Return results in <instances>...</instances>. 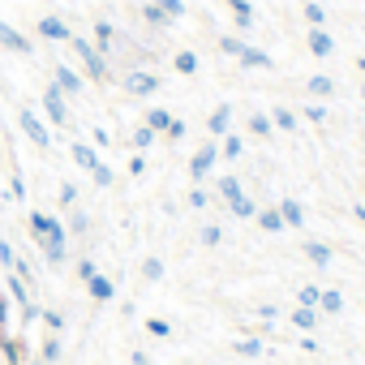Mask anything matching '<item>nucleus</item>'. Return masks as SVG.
<instances>
[{
  "label": "nucleus",
  "mask_w": 365,
  "mask_h": 365,
  "mask_svg": "<svg viewBox=\"0 0 365 365\" xmlns=\"http://www.w3.org/2000/svg\"><path fill=\"white\" fill-rule=\"evenodd\" d=\"M26 228H31L35 245L43 250V258H48L52 267H65V258H69V228H65L56 215H43V211H35V215L26 220Z\"/></svg>",
  "instance_id": "nucleus-1"
},
{
  "label": "nucleus",
  "mask_w": 365,
  "mask_h": 365,
  "mask_svg": "<svg viewBox=\"0 0 365 365\" xmlns=\"http://www.w3.org/2000/svg\"><path fill=\"white\" fill-rule=\"evenodd\" d=\"M73 43V56L82 61V69H86V78H95V82H108L112 78V69H108V56L91 43V39H82V35H73L69 39Z\"/></svg>",
  "instance_id": "nucleus-2"
},
{
  "label": "nucleus",
  "mask_w": 365,
  "mask_h": 365,
  "mask_svg": "<svg viewBox=\"0 0 365 365\" xmlns=\"http://www.w3.org/2000/svg\"><path fill=\"white\" fill-rule=\"evenodd\" d=\"M18 125H22V133H26V138H31L39 150H48V146H52V133H48V125H43V120H39L31 108H22V112H18Z\"/></svg>",
  "instance_id": "nucleus-3"
},
{
  "label": "nucleus",
  "mask_w": 365,
  "mask_h": 365,
  "mask_svg": "<svg viewBox=\"0 0 365 365\" xmlns=\"http://www.w3.org/2000/svg\"><path fill=\"white\" fill-rule=\"evenodd\" d=\"M52 86H56V91H61V95H65V99H69V95H73V99H78V95H82V86H86V82H82V73H78V69H73V65H56V69H52Z\"/></svg>",
  "instance_id": "nucleus-4"
},
{
  "label": "nucleus",
  "mask_w": 365,
  "mask_h": 365,
  "mask_svg": "<svg viewBox=\"0 0 365 365\" xmlns=\"http://www.w3.org/2000/svg\"><path fill=\"white\" fill-rule=\"evenodd\" d=\"M120 82H125V91H129V95H138V99H142V95H155V91H159V78H155L150 69H129V73H125Z\"/></svg>",
  "instance_id": "nucleus-5"
},
{
  "label": "nucleus",
  "mask_w": 365,
  "mask_h": 365,
  "mask_svg": "<svg viewBox=\"0 0 365 365\" xmlns=\"http://www.w3.org/2000/svg\"><path fill=\"white\" fill-rule=\"evenodd\" d=\"M215 159H220V146H215V138H211V142L198 146V155L190 159V176H194V180H207L211 168H215Z\"/></svg>",
  "instance_id": "nucleus-6"
},
{
  "label": "nucleus",
  "mask_w": 365,
  "mask_h": 365,
  "mask_svg": "<svg viewBox=\"0 0 365 365\" xmlns=\"http://www.w3.org/2000/svg\"><path fill=\"white\" fill-rule=\"evenodd\" d=\"M0 48L14 52V56H31V52H35V43H31L18 26H9V22H0Z\"/></svg>",
  "instance_id": "nucleus-7"
},
{
  "label": "nucleus",
  "mask_w": 365,
  "mask_h": 365,
  "mask_svg": "<svg viewBox=\"0 0 365 365\" xmlns=\"http://www.w3.org/2000/svg\"><path fill=\"white\" fill-rule=\"evenodd\" d=\"M43 112H48L52 125H69V103H65V95H61L56 86L43 91Z\"/></svg>",
  "instance_id": "nucleus-8"
},
{
  "label": "nucleus",
  "mask_w": 365,
  "mask_h": 365,
  "mask_svg": "<svg viewBox=\"0 0 365 365\" xmlns=\"http://www.w3.org/2000/svg\"><path fill=\"white\" fill-rule=\"evenodd\" d=\"M86 292H91V301H112L116 297V284H112V275H103V271H95L91 279H86Z\"/></svg>",
  "instance_id": "nucleus-9"
},
{
  "label": "nucleus",
  "mask_w": 365,
  "mask_h": 365,
  "mask_svg": "<svg viewBox=\"0 0 365 365\" xmlns=\"http://www.w3.org/2000/svg\"><path fill=\"white\" fill-rule=\"evenodd\" d=\"M39 35L52 39V43H69V39H73V31H69L61 18H39Z\"/></svg>",
  "instance_id": "nucleus-10"
},
{
  "label": "nucleus",
  "mask_w": 365,
  "mask_h": 365,
  "mask_svg": "<svg viewBox=\"0 0 365 365\" xmlns=\"http://www.w3.org/2000/svg\"><path fill=\"white\" fill-rule=\"evenodd\" d=\"M237 61H241V65H245V69H275V61H271V56H267V52H262V48H254V43H245V48H241V56H237Z\"/></svg>",
  "instance_id": "nucleus-11"
},
{
  "label": "nucleus",
  "mask_w": 365,
  "mask_h": 365,
  "mask_svg": "<svg viewBox=\"0 0 365 365\" xmlns=\"http://www.w3.org/2000/svg\"><path fill=\"white\" fill-rule=\"evenodd\" d=\"M228 129H232V108H228V103H220V108L211 112V120H207V133H211V138H224Z\"/></svg>",
  "instance_id": "nucleus-12"
},
{
  "label": "nucleus",
  "mask_w": 365,
  "mask_h": 365,
  "mask_svg": "<svg viewBox=\"0 0 365 365\" xmlns=\"http://www.w3.org/2000/svg\"><path fill=\"white\" fill-rule=\"evenodd\" d=\"M279 215H284V228H305V207L297 198H279Z\"/></svg>",
  "instance_id": "nucleus-13"
},
{
  "label": "nucleus",
  "mask_w": 365,
  "mask_h": 365,
  "mask_svg": "<svg viewBox=\"0 0 365 365\" xmlns=\"http://www.w3.org/2000/svg\"><path fill=\"white\" fill-rule=\"evenodd\" d=\"M73 163H78L82 172H95V168H99V150H95L91 142H73Z\"/></svg>",
  "instance_id": "nucleus-14"
},
{
  "label": "nucleus",
  "mask_w": 365,
  "mask_h": 365,
  "mask_svg": "<svg viewBox=\"0 0 365 365\" xmlns=\"http://www.w3.org/2000/svg\"><path fill=\"white\" fill-rule=\"evenodd\" d=\"M228 9H232V18H237V31H254V5L250 0H228Z\"/></svg>",
  "instance_id": "nucleus-15"
},
{
  "label": "nucleus",
  "mask_w": 365,
  "mask_h": 365,
  "mask_svg": "<svg viewBox=\"0 0 365 365\" xmlns=\"http://www.w3.org/2000/svg\"><path fill=\"white\" fill-rule=\"evenodd\" d=\"M309 52H314V56H331V52H335V39H331L322 26H309Z\"/></svg>",
  "instance_id": "nucleus-16"
},
{
  "label": "nucleus",
  "mask_w": 365,
  "mask_h": 365,
  "mask_svg": "<svg viewBox=\"0 0 365 365\" xmlns=\"http://www.w3.org/2000/svg\"><path fill=\"white\" fill-rule=\"evenodd\" d=\"M142 22L150 26V31H163V26H172V18L155 5V0H146V5H142Z\"/></svg>",
  "instance_id": "nucleus-17"
},
{
  "label": "nucleus",
  "mask_w": 365,
  "mask_h": 365,
  "mask_svg": "<svg viewBox=\"0 0 365 365\" xmlns=\"http://www.w3.org/2000/svg\"><path fill=\"white\" fill-rule=\"evenodd\" d=\"M91 43L108 56V52H112V43H116V26H112V22H95V39H91Z\"/></svg>",
  "instance_id": "nucleus-18"
},
{
  "label": "nucleus",
  "mask_w": 365,
  "mask_h": 365,
  "mask_svg": "<svg viewBox=\"0 0 365 365\" xmlns=\"http://www.w3.org/2000/svg\"><path fill=\"white\" fill-rule=\"evenodd\" d=\"M228 215H232V220H254V215H258V202H254L250 194H241V198L228 202Z\"/></svg>",
  "instance_id": "nucleus-19"
},
{
  "label": "nucleus",
  "mask_w": 365,
  "mask_h": 365,
  "mask_svg": "<svg viewBox=\"0 0 365 365\" xmlns=\"http://www.w3.org/2000/svg\"><path fill=\"white\" fill-rule=\"evenodd\" d=\"M318 318H322V314H318V309H309V305H297V309H292V327H297V331H305V335L318 327Z\"/></svg>",
  "instance_id": "nucleus-20"
},
{
  "label": "nucleus",
  "mask_w": 365,
  "mask_h": 365,
  "mask_svg": "<svg viewBox=\"0 0 365 365\" xmlns=\"http://www.w3.org/2000/svg\"><path fill=\"white\" fill-rule=\"evenodd\" d=\"M61 352H65L61 335H56V331H48V339L39 344V361H43V365H52V361H61Z\"/></svg>",
  "instance_id": "nucleus-21"
},
{
  "label": "nucleus",
  "mask_w": 365,
  "mask_h": 365,
  "mask_svg": "<svg viewBox=\"0 0 365 365\" xmlns=\"http://www.w3.org/2000/svg\"><path fill=\"white\" fill-rule=\"evenodd\" d=\"M267 232H284V215H279V207H258V215H254Z\"/></svg>",
  "instance_id": "nucleus-22"
},
{
  "label": "nucleus",
  "mask_w": 365,
  "mask_h": 365,
  "mask_svg": "<svg viewBox=\"0 0 365 365\" xmlns=\"http://www.w3.org/2000/svg\"><path fill=\"white\" fill-rule=\"evenodd\" d=\"M305 258H309L314 267H331V258H335V254H331V245H327V241H309V245H305Z\"/></svg>",
  "instance_id": "nucleus-23"
},
{
  "label": "nucleus",
  "mask_w": 365,
  "mask_h": 365,
  "mask_svg": "<svg viewBox=\"0 0 365 365\" xmlns=\"http://www.w3.org/2000/svg\"><path fill=\"white\" fill-rule=\"evenodd\" d=\"M318 314H344V297L335 292V288H322V297H318Z\"/></svg>",
  "instance_id": "nucleus-24"
},
{
  "label": "nucleus",
  "mask_w": 365,
  "mask_h": 365,
  "mask_svg": "<svg viewBox=\"0 0 365 365\" xmlns=\"http://www.w3.org/2000/svg\"><path fill=\"white\" fill-rule=\"evenodd\" d=\"M142 125H146V129H155V133H163V129L172 125V112H168V108H150Z\"/></svg>",
  "instance_id": "nucleus-25"
},
{
  "label": "nucleus",
  "mask_w": 365,
  "mask_h": 365,
  "mask_svg": "<svg viewBox=\"0 0 365 365\" xmlns=\"http://www.w3.org/2000/svg\"><path fill=\"white\" fill-rule=\"evenodd\" d=\"M163 271H168V267H163V258H159V254H150V258H142V279H150V284H159V279H163Z\"/></svg>",
  "instance_id": "nucleus-26"
},
{
  "label": "nucleus",
  "mask_w": 365,
  "mask_h": 365,
  "mask_svg": "<svg viewBox=\"0 0 365 365\" xmlns=\"http://www.w3.org/2000/svg\"><path fill=\"white\" fill-rule=\"evenodd\" d=\"M241 194H245L241 176H220V198H224V202H232V198H241Z\"/></svg>",
  "instance_id": "nucleus-27"
},
{
  "label": "nucleus",
  "mask_w": 365,
  "mask_h": 365,
  "mask_svg": "<svg viewBox=\"0 0 365 365\" xmlns=\"http://www.w3.org/2000/svg\"><path fill=\"white\" fill-rule=\"evenodd\" d=\"M309 95H314V99H327V95H335V82H331L327 73H314V78H309Z\"/></svg>",
  "instance_id": "nucleus-28"
},
{
  "label": "nucleus",
  "mask_w": 365,
  "mask_h": 365,
  "mask_svg": "<svg viewBox=\"0 0 365 365\" xmlns=\"http://www.w3.org/2000/svg\"><path fill=\"white\" fill-rule=\"evenodd\" d=\"M241 150H245V138H241V133H224L220 155H224V159H241Z\"/></svg>",
  "instance_id": "nucleus-29"
},
{
  "label": "nucleus",
  "mask_w": 365,
  "mask_h": 365,
  "mask_svg": "<svg viewBox=\"0 0 365 365\" xmlns=\"http://www.w3.org/2000/svg\"><path fill=\"white\" fill-rule=\"evenodd\" d=\"M271 125H279V133H292V129H297V112L275 108V112H271Z\"/></svg>",
  "instance_id": "nucleus-30"
},
{
  "label": "nucleus",
  "mask_w": 365,
  "mask_h": 365,
  "mask_svg": "<svg viewBox=\"0 0 365 365\" xmlns=\"http://www.w3.org/2000/svg\"><path fill=\"white\" fill-rule=\"evenodd\" d=\"M271 129H275V125H271V116H262V112H254V116H250V133H254V138H271Z\"/></svg>",
  "instance_id": "nucleus-31"
},
{
  "label": "nucleus",
  "mask_w": 365,
  "mask_h": 365,
  "mask_svg": "<svg viewBox=\"0 0 365 365\" xmlns=\"http://www.w3.org/2000/svg\"><path fill=\"white\" fill-rule=\"evenodd\" d=\"M198 241H202L207 250H215V245L224 241V232H220V224H202V232H198Z\"/></svg>",
  "instance_id": "nucleus-32"
},
{
  "label": "nucleus",
  "mask_w": 365,
  "mask_h": 365,
  "mask_svg": "<svg viewBox=\"0 0 365 365\" xmlns=\"http://www.w3.org/2000/svg\"><path fill=\"white\" fill-rule=\"evenodd\" d=\"M318 297H322V288H318V284H305V288L297 292V305H309V309H318Z\"/></svg>",
  "instance_id": "nucleus-33"
},
{
  "label": "nucleus",
  "mask_w": 365,
  "mask_h": 365,
  "mask_svg": "<svg viewBox=\"0 0 365 365\" xmlns=\"http://www.w3.org/2000/svg\"><path fill=\"white\" fill-rule=\"evenodd\" d=\"M237 352H241V356H262V335H245V339L237 344Z\"/></svg>",
  "instance_id": "nucleus-34"
},
{
  "label": "nucleus",
  "mask_w": 365,
  "mask_h": 365,
  "mask_svg": "<svg viewBox=\"0 0 365 365\" xmlns=\"http://www.w3.org/2000/svg\"><path fill=\"white\" fill-rule=\"evenodd\" d=\"M155 5L172 18V22H180V18H185V0H155Z\"/></svg>",
  "instance_id": "nucleus-35"
},
{
  "label": "nucleus",
  "mask_w": 365,
  "mask_h": 365,
  "mask_svg": "<svg viewBox=\"0 0 365 365\" xmlns=\"http://www.w3.org/2000/svg\"><path fill=\"white\" fill-rule=\"evenodd\" d=\"M176 73H185V78L198 73V56L194 52H176Z\"/></svg>",
  "instance_id": "nucleus-36"
},
{
  "label": "nucleus",
  "mask_w": 365,
  "mask_h": 365,
  "mask_svg": "<svg viewBox=\"0 0 365 365\" xmlns=\"http://www.w3.org/2000/svg\"><path fill=\"white\" fill-rule=\"evenodd\" d=\"M18 267V254H14V245L0 237V271H14Z\"/></svg>",
  "instance_id": "nucleus-37"
},
{
  "label": "nucleus",
  "mask_w": 365,
  "mask_h": 365,
  "mask_svg": "<svg viewBox=\"0 0 365 365\" xmlns=\"http://www.w3.org/2000/svg\"><path fill=\"white\" fill-rule=\"evenodd\" d=\"M301 116H305V120H309V125H322V120H327V108H322V103H314V99H309V103H305V108H301Z\"/></svg>",
  "instance_id": "nucleus-38"
},
{
  "label": "nucleus",
  "mask_w": 365,
  "mask_h": 365,
  "mask_svg": "<svg viewBox=\"0 0 365 365\" xmlns=\"http://www.w3.org/2000/svg\"><path fill=\"white\" fill-rule=\"evenodd\" d=\"M155 138H159V133H155V129H146V125H138V129H133V146H138V150L155 146Z\"/></svg>",
  "instance_id": "nucleus-39"
},
{
  "label": "nucleus",
  "mask_w": 365,
  "mask_h": 365,
  "mask_svg": "<svg viewBox=\"0 0 365 365\" xmlns=\"http://www.w3.org/2000/svg\"><path fill=\"white\" fill-rule=\"evenodd\" d=\"M146 331H150L155 339H168V335H172V322H168V318H146Z\"/></svg>",
  "instance_id": "nucleus-40"
},
{
  "label": "nucleus",
  "mask_w": 365,
  "mask_h": 365,
  "mask_svg": "<svg viewBox=\"0 0 365 365\" xmlns=\"http://www.w3.org/2000/svg\"><path fill=\"white\" fill-rule=\"evenodd\" d=\"M9 318H14V301L0 292V335H9Z\"/></svg>",
  "instance_id": "nucleus-41"
},
{
  "label": "nucleus",
  "mask_w": 365,
  "mask_h": 365,
  "mask_svg": "<svg viewBox=\"0 0 365 365\" xmlns=\"http://www.w3.org/2000/svg\"><path fill=\"white\" fill-rule=\"evenodd\" d=\"M39 318H43V327H48V331H56V335L65 331V314H56V309H43Z\"/></svg>",
  "instance_id": "nucleus-42"
},
{
  "label": "nucleus",
  "mask_w": 365,
  "mask_h": 365,
  "mask_svg": "<svg viewBox=\"0 0 365 365\" xmlns=\"http://www.w3.org/2000/svg\"><path fill=\"white\" fill-rule=\"evenodd\" d=\"M305 22H309V26H322V22H327V14H322L318 0H309V5H305Z\"/></svg>",
  "instance_id": "nucleus-43"
},
{
  "label": "nucleus",
  "mask_w": 365,
  "mask_h": 365,
  "mask_svg": "<svg viewBox=\"0 0 365 365\" xmlns=\"http://www.w3.org/2000/svg\"><path fill=\"white\" fill-rule=\"evenodd\" d=\"M95 271H99V267H95V258H78V267H73V275H78L82 284H86V279H91Z\"/></svg>",
  "instance_id": "nucleus-44"
},
{
  "label": "nucleus",
  "mask_w": 365,
  "mask_h": 365,
  "mask_svg": "<svg viewBox=\"0 0 365 365\" xmlns=\"http://www.w3.org/2000/svg\"><path fill=\"white\" fill-rule=\"evenodd\" d=\"M69 228H73V237H86V232H91V220H86L82 211H73V220H69Z\"/></svg>",
  "instance_id": "nucleus-45"
},
{
  "label": "nucleus",
  "mask_w": 365,
  "mask_h": 365,
  "mask_svg": "<svg viewBox=\"0 0 365 365\" xmlns=\"http://www.w3.org/2000/svg\"><path fill=\"white\" fill-rule=\"evenodd\" d=\"M220 48H224L228 56H241V48H245V43H241L237 35H224V39H220Z\"/></svg>",
  "instance_id": "nucleus-46"
},
{
  "label": "nucleus",
  "mask_w": 365,
  "mask_h": 365,
  "mask_svg": "<svg viewBox=\"0 0 365 365\" xmlns=\"http://www.w3.org/2000/svg\"><path fill=\"white\" fill-rule=\"evenodd\" d=\"M190 207H194V211H207V190H202V185L190 190Z\"/></svg>",
  "instance_id": "nucleus-47"
},
{
  "label": "nucleus",
  "mask_w": 365,
  "mask_h": 365,
  "mask_svg": "<svg viewBox=\"0 0 365 365\" xmlns=\"http://www.w3.org/2000/svg\"><path fill=\"white\" fill-rule=\"evenodd\" d=\"M91 176H95V185H103V190L112 185V168H108V163H99V168H95Z\"/></svg>",
  "instance_id": "nucleus-48"
},
{
  "label": "nucleus",
  "mask_w": 365,
  "mask_h": 365,
  "mask_svg": "<svg viewBox=\"0 0 365 365\" xmlns=\"http://www.w3.org/2000/svg\"><path fill=\"white\" fill-rule=\"evenodd\" d=\"M163 133H168L172 142H180V138H185V120H176V116H172V125H168Z\"/></svg>",
  "instance_id": "nucleus-49"
},
{
  "label": "nucleus",
  "mask_w": 365,
  "mask_h": 365,
  "mask_svg": "<svg viewBox=\"0 0 365 365\" xmlns=\"http://www.w3.org/2000/svg\"><path fill=\"white\" fill-rule=\"evenodd\" d=\"M129 172H133V176H142V172H146V155H142V150H133V159H129Z\"/></svg>",
  "instance_id": "nucleus-50"
},
{
  "label": "nucleus",
  "mask_w": 365,
  "mask_h": 365,
  "mask_svg": "<svg viewBox=\"0 0 365 365\" xmlns=\"http://www.w3.org/2000/svg\"><path fill=\"white\" fill-rule=\"evenodd\" d=\"M78 202V190L73 185H61V207H73Z\"/></svg>",
  "instance_id": "nucleus-51"
},
{
  "label": "nucleus",
  "mask_w": 365,
  "mask_h": 365,
  "mask_svg": "<svg viewBox=\"0 0 365 365\" xmlns=\"http://www.w3.org/2000/svg\"><path fill=\"white\" fill-rule=\"evenodd\" d=\"M258 318H262V322H275V318H279V309H275V305H258Z\"/></svg>",
  "instance_id": "nucleus-52"
},
{
  "label": "nucleus",
  "mask_w": 365,
  "mask_h": 365,
  "mask_svg": "<svg viewBox=\"0 0 365 365\" xmlns=\"http://www.w3.org/2000/svg\"><path fill=\"white\" fill-rule=\"evenodd\" d=\"M91 138H95L91 146H108V129H103V125H95V133H91Z\"/></svg>",
  "instance_id": "nucleus-53"
},
{
  "label": "nucleus",
  "mask_w": 365,
  "mask_h": 365,
  "mask_svg": "<svg viewBox=\"0 0 365 365\" xmlns=\"http://www.w3.org/2000/svg\"><path fill=\"white\" fill-rule=\"evenodd\" d=\"M129 365H150V356H146V352H133V356H129Z\"/></svg>",
  "instance_id": "nucleus-54"
},
{
  "label": "nucleus",
  "mask_w": 365,
  "mask_h": 365,
  "mask_svg": "<svg viewBox=\"0 0 365 365\" xmlns=\"http://www.w3.org/2000/svg\"><path fill=\"white\" fill-rule=\"evenodd\" d=\"M352 215H356V224L365 228V202H356V207H352Z\"/></svg>",
  "instance_id": "nucleus-55"
},
{
  "label": "nucleus",
  "mask_w": 365,
  "mask_h": 365,
  "mask_svg": "<svg viewBox=\"0 0 365 365\" xmlns=\"http://www.w3.org/2000/svg\"><path fill=\"white\" fill-rule=\"evenodd\" d=\"M356 69H361V73H365V56H361V61H356Z\"/></svg>",
  "instance_id": "nucleus-56"
},
{
  "label": "nucleus",
  "mask_w": 365,
  "mask_h": 365,
  "mask_svg": "<svg viewBox=\"0 0 365 365\" xmlns=\"http://www.w3.org/2000/svg\"><path fill=\"white\" fill-rule=\"evenodd\" d=\"M26 365H43V361H26Z\"/></svg>",
  "instance_id": "nucleus-57"
},
{
  "label": "nucleus",
  "mask_w": 365,
  "mask_h": 365,
  "mask_svg": "<svg viewBox=\"0 0 365 365\" xmlns=\"http://www.w3.org/2000/svg\"><path fill=\"white\" fill-rule=\"evenodd\" d=\"M361 99H365V86H361Z\"/></svg>",
  "instance_id": "nucleus-58"
},
{
  "label": "nucleus",
  "mask_w": 365,
  "mask_h": 365,
  "mask_svg": "<svg viewBox=\"0 0 365 365\" xmlns=\"http://www.w3.org/2000/svg\"><path fill=\"white\" fill-rule=\"evenodd\" d=\"M361 190H365V180H361Z\"/></svg>",
  "instance_id": "nucleus-59"
}]
</instances>
